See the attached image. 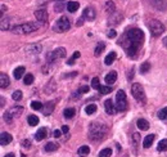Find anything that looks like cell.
Here are the masks:
<instances>
[{
	"label": "cell",
	"mask_w": 167,
	"mask_h": 157,
	"mask_svg": "<svg viewBox=\"0 0 167 157\" xmlns=\"http://www.w3.org/2000/svg\"><path fill=\"white\" fill-rule=\"evenodd\" d=\"M112 155V149L111 148H104L101 149V151L99 152V157H111Z\"/></svg>",
	"instance_id": "d6a6232c"
},
{
	"label": "cell",
	"mask_w": 167,
	"mask_h": 157,
	"mask_svg": "<svg viewBox=\"0 0 167 157\" xmlns=\"http://www.w3.org/2000/svg\"><path fill=\"white\" fill-rule=\"evenodd\" d=\"M105 83H107V85H113L114 83H116V80H117V72H116V71H111L109 74L108 75H105Z\"/></svg>",
	"instance_id": "9a60e30c"
},
{
	"label": "cell",
	"mask_w": 167,
	"mask_h": 157,
	"mask_svg": "<svg viewBox=\"0 0 167 157\" xmlns=\"http://www.w3.org/2000/svg\"><path fill=\"white\" fill-rule=\"evenodd\" d=\"M104 48H105V45H104V42H99V44L95 46V50H94V55L95 57H99L101 53H103V50H104Z\"/></svg>",
	"instance_id": "d4e9b609"
},
{
	"label": "cell",
	"mask_w": 167,
	"mask_h": 157,
	"mask_svg": "<svg viewBox=\"0 0 167 157\" xmlns=\"http://www.w3.org/2000/svg\"><path fill=\"white\" fill-rule=\"evenodd\" d=\"M154 138H156L154 134H149V135H147V137H145V139H144V142H143V147H144V148H149V147L152 146V143H153Z\"/></svg>",
	"instance_id": "44dd1931"
},
{
	"label": "cell",
	"mask_w": 167,
	"mask_h": 157,
	"mask_svg": "<svg viewBox=\"0 0 167 157\" xmlns=\"http://www.w3.org/2000/svg\"><path fill=\"white\" fill-rule=\"evenodd\" d=\"M78 6H80V4H78L77 2H68L67 9H68V12H71V13H75V12L78 9Z\"/></svg>",
	"instance_id": "603a6c76"
},
{
	"label": "cell",
	"mask_w": 167,
	"mask_h": 157,
	"mask_svg": "<svg viewBox=\"0 0 167 157\" xmlns=\"http://www.w3.org/2000/svg\"><path fill=\"white\" fill-rule=\"evenodd\" d=\"M48 137V129L46 127H40V129L35 133V139L36 140H42Z\"/></svg>",
	"instance_id": "2e32d148"
},
{
	"label": "cell",
	"mask_w": 167,
	"mask_h": 157,
	"mask_svg": "<svg viewBox=\"0 0 167 157\" xmlns=\"http://www.w3.org/2000/svg\"><path fill=\"white\" fill-rule=\"evenodd\" d=\"M42 103L41 102H39V101H34L32 103H31V108L32 110H35V111H38V110H42Z\"/></svg>",
	"instance_id": "d590c367"
},
{
	"label": "cell",
	"mask_w": 167,
	"mask_h": 157,
	"mask_svg": "<svg viewBox=\"0 0 167 157\" xmlns=\"http://www.w3.org/2000/svg\"><path fill=\"white\" fill-rule=\"evenodd\" d=\"M62 130H54V133H53V135H54V138H59L61 135H62Z\"/></svg>",
	"instance_id": "bcb514c9"
},
{
	"label": "cell",
	"mask_w": 167,
	"mask_h": 157,
	"mask_svg": "<svg viewBox=\"0 0 167 157\" xmlns=\"http://www.w3.org/2000/svg\"><path fill=\"white\" fill-rule=\"evenodd\" d=\"M77 58H80V52H75V53H74V55H72V58L67 62V65H70V66L75 65V61H76Z\"/></svg>",
	"instance_id": "7bdbcfd3"
},
{
	"label": "cell",
	"mask_w": 167,
	"mask_h": 157,
	"mask_svg": "<svg viewBox=\"0 0 167 157\" xmlns=\"http://www.w3.org/2000/svg\"><path fill=\"white\" fill-rule=\"evenodd\" d=\"M105 10L108 12V13H114V10H116V6H114V3L113 2H107L105 3Z\"/></svg>",
	"instance_id": "1f68e13d"
},
{
	"label": "cell",
	"mask_w": 167,
	"mask_h": 157,
	"mask_svg": "<svg viewBox=\"0 0 167 157\" xmlns=\"http://www.w3.org/2000/svg\"><path fill=\"white\" fill-rule=\"evenodd\" d=\"M149 70H150V63L149 62H144L143 65L140 66V72L141 74H147Z\"/></svg>",
	"instance_id": "e575fe53"
},
{
	"label": "cell",
	"mask_w": 167,
	"mask_h": 157,
	"mask_svg": "<svg viewBox=\"0 0 167 157\" xmlns=\"http://www.w3.org/2000/svg\"><path fill=\"white\" fill-rule=\"evenodd\" d=\"M62 131L67 134V133H68V126H67V125H64V126H62Z\"/></svg>",
	"instance_id": "681fc988"
},
{
	"label": "cell",
	"mask_w": 167,
	"mask_h": 157,
	"mask_svg": "<svg viewBox=\"0 0 167 157\" xmlns=\"http://www.w3.org/2000/svg\"><path fill=\"white\" fill-rule=\"evenodd\" d=\"M131 94H133V97L139 103H141V104L145 103V93H144V89H143V87H141L140 84H137V83L133 84V87H131Z\"/></svg>",
	"instance_id": "277c9868"
},
{
	"label": "cell",
	"mask_w": 167,
	"mask_h": 157,
	"mask_svg": "<svg viewBox=\"0 0 167 157\" xmlns=\"http://www.w3.org/2000/svg\"><path fill=\"white\" fill-rule=\"evenodd\" d=\"M12 135L9 133H6V131H3L2 134H0V144L2 146H6V144H9L10 142H12Z\"/></svg>",
	"instance_id": "5bb4252c"
},
{
	"label": "cell",
	"mask_w": 167,
	"mask_h": 157,
	"mask_svg": "<svg viewBox=\"0 0 167 157\" xmlns=\"http://www.w3.org/2000/svg\"><path fill=\"white\" fill-rule=\"evenodd\" d=\"M35 17H36V19L40 21V22H42V23L48 22V12L45 9H38L35 12Z\"/></svg>",
	"instance_id": "30bf717a"
},
{
	"label": "cell",
	"mask_w": 167,
	"mask_h": 157,
	"mask_svg": "<svg viewBox=\"0 0 167 157\" xmlns=\"http://www.w3.org/2000/svg\"><path fill=\"white\" fill-rule=\"evenodd\" d=\"M121 19H122V14H120V13H114L113 16L109 18V21H108V23L112 25V26L118 25V23H121Z\"/></svg>",
	"instance_id": "ac0fdd59"
},
{
	"label": "cell",
	"mask_w": 167,
	"mask_h": 157,
	"mask_svg": "<svg viewBox=\"0 0 167 157\" xmlns=\"http://www.w3.org/2000/svg\"><path fill=\"white\" fill-rule=\"evenodd\" d=\"M114 59H116V53H114V52H111L109 54H108V55L105 57L104 63H105L107 66H109V65H112V63L114 62Z\"/></svg>",
	"instance_id": "cb8c5ba5"
},
{
	"label": "cell",
	"mask_w": 167,
	"mask_h": 157,
	"mask_svg": "<svg viewBox=\"0 0 167 157\" xmlns=\"http://www.w3.org/2000/svg\"><path fill=\"white\" fill-rule=\"evenodd\" d=\"M54 107H55V102L54 101H50L45 104V107H42V113H44L45 116H49L52 115V112L54 111Z\"/></svg>",
	"instance_id": "4fadbf2b"
},
{
	"label": "cell",
	"mask_w": 167,
	"mask_h": 157,
	"mask_svg": "<svg viewBox=\"0 0 167 157\" xmlns=\"http://www.w3.org/2000/svg\"><path fill=\"white\" fill-rule=\"evenodd\" d=\"M22 112H23V108H22V107H13V108H10L9 111L5 112L4 120L6 121V123H12V121L16 119V117H18Z\"/></svg>",
	"instance_id": "52a82bcc"
},
{
	"label": "cell",
	"mask_w": 167,
	"mask_h": 157,
	"mask_svg": "<svg viewBox=\"0 0 167 157\" xmlns=\"http://www.w3.org/2000/svg\"><path fill=\"white\" fill-rule=\"evenodd\" d=\"M8 85H9V77L6 76V74L2 72L0 74V87H2V89H5L8 88Z\"/></svg>",
	"instance_id": "d6986e66"
},
{
	"label": "cell",
	"mask_w": 167,
	"mask_h": 157,
	"mask_svg": "<svg viewBox=\"0 0 167 157\" xmlns=\"http://www.w3.org/2000/svg\"><path fill=\"white\" fill-rule=\"evenodd\" d=\"M22 146L26 147V148H30V147H31V142L28 140V139H27V140H23V142H22Z\"/></svg>",
	"instance_id": "f6af8a7d"
},
{
	"label": "cell",
	"mask_w": 167,
	"mask_h": 157,
	"mask_svg": "<svg viewBox=\"0 0 167 157\" xmlns=\"http://www.w3.org/2000/svg\"><path fill=\"white\" fill-rule=\"evenodd\" d=\"M21 157H26V156H25V155H22V156H21Z\"/></svg>",
	"instance_id": "11a10c76"
},
{
	"label": "cell",
	"mask_w": 167,
	"mask_h": 157,
	"mask_svg": "<svg viewBox=\"0 0 167 157\" xmlns=\"http://www.w3.org/2000/svg\"><path fill=\"white\" fill-rule=\"evenodd\" d=\"M34 80H35V78H34V75H31V74H27L26 76H25V84L26 85H31L32 83H34Z\"/></svg>",
	"instance_id": "b9f144b4"
},
{
	"label": "cell",
	"mask_w": 167,
	"mask_h": 157,
	"mask_svg": "<svg viewBox=\"0 0 167 157\" xmlns=\"http://www.w3.org/2000/svg\"><path fill=\"white\" fill-rule=\"evenodd\" d=\"M5 157H16V156H14V153H8V155H5Z\"/></svg>",
	"instance_id": "f5cc1de1"
},
{
	"label": "cell",
	"mask_w": 167,
	"mask_h": 157,
	"mask_svg": "<svg viewBox=\"0 0 167 157\" xmlns=\"http://www.w3.org/2000/svg\"><path fill=\"white\" fill-rule=\"evenodd\" d=\"M136 125L140 130H148L149 129V123L145 119H139L136 121Z\"/></svg>",
	"instance_id": "ffe728a7"
},
{
	"label": "cell",
	"mask_w": 167,
	"mask_h": 157,
	"mask_svg": "<svg viewBox=\"0 0 167 157\" xmlns=\"http://www.w3.org/2000/svg\"><path fill=\"white\" fill-rule=\"evenodd\" d=\"M57 31L59 32H64V31H68L70 27H71V22L67 17H61L57 21Z\"/></svg>",
	"instance_id": "ba28073f"
},
{
	"label": "cell",
	"mask_w": 167,
	"mask_h": 157,
	"mask_svg": "<svg viewBox=\"0 0 167 157\" xmlns=\"http://www.w3.org/2000/svg\"><path fill=\"white\" fill-rule=\"evenodd\" d=\"M40 27V25L36 22V23H22V25H17L12 28L13 34H18V35H25V34H30V32H34L36 31L38 28Z\"/></svg>",
	"instance_id": "3957f363"
},
{
	"label": "cell",
	"mask_w": 167,
	"mask_h": 157,
	"mask_svg": "<svg viewBox=\"0 0 167 157\" xmlns=\"http://www.w3.org/2000/svg\"><path fill=\"white\" fill-rule=\"evenodd\" d=\"M163 44H165V46L167 48V36H166V38H163Z\"/></svg>",
	"instance_id": "f907efd6"
},
{
	"label": "cell",
	"mask_w": 167,
	"mask_h": 157,
	"mask_svg": "<svg viewBox=\"0 0 167 157\" xmlns=\"http://www.w3.org/2000/svg\"><path fill=\"white\" fill-rule=\"evenodd\" d=\"M26 52L28 54H39L41 52V45L40 44H32V45H28L26 48Z\"/></svg>",
	"instance_id": "e0dca14e"
},
{
	"label": "cell",
	"mask_w": 167,
	"mask_h": 157,
	"mask_svg": "<svg viewBox=\"0 0 167 157\" xmlns=\"http://www.w3.org/2000/svg\"><path fill=\"white\" fill-rule=\"evenodd\" d=\"M57 149H58V144L54 143V142H49V143H46V146H45L46 152H54V151H57Z\"/></svg>",
	"instance_id": "484cf974"
},
{
	"label": "cell",
	"mask_w": 167,
	"mask_h": 157,
	"mask_svg": "<svg viewBox=\"0 0 167 157\" xmlns=\"http://www.w3.org/2000/svg\"><path fill=\"white\" fill-rule=\"evenodd\" d=\"M58 2H63V0H58Z\"/></svg>",
	"instance_id": "9f6ffc18"
},
{
	"label": "cell",
	"mask_w": 167,
	"mask_h": 157,
	"mask_svg": "<svg viewBox=\"0 0 167 157\" xmlns=\"http://www.w3.org/2000/svg\"><path fill=\"white\" fill-rule=\"evenodd\" d=\"M78 90H80V91H81L82 94H84V93H88V91H89V87H81V88H80Z\"/></svg>",
	"instance_id": "c3c4849f"
},
{
	"label": "cell",
	"mask_w": 167,
	"mask_h": 157,
	"mask_svg": "<svg viewBox=\"0 0 167 157\" xmlns=\"http://www.w3.org/2000/svg\"><path fill=\"white\" fill-rule=\"evenodd\" d=\"M116 107L118 111H125L127 108V99L123 90H118L116 94Z\"/></svg>",
	"instance_id": "8992f818"
},
{
	"label": "cell",
	"mask_w": 167,
	"mask_h": 157,
	"mask_svg": "<svg viewBox=\"0 0 167 157\" xmlns=\"http://www.w3.org/2000/svg\"><path fill=\"white\" fill-rule=\"evenodd\" d=\"M149 30H150V34L153 35L154 38H158L165 32V26L159 22V21L153 19L149 22Z\"/></svg>",
	"instance_id": "5b68a950"
},
{
	"label": "cell",
	"mask_w": 167,
	"mask_h": 157,
	"mask_svg": "<svg viewBox=\"0 0 167 157\" xmlns=\"http://www.w3.org/2000/svg\"><path fill=\"white\" fill-rule=\"evenodd\" d=\"M99 91H100L103 95H107V94H109V93L112 91V88L109 87V85H107V87H100Z\"/></svg>",
	"instance_id": "74e56055"
},
{
	"label": "cell",
	"mask_w": 167,
	"mask_h": 157,
	"mask_svg": "<svg viewBox=\"0 0 167 157\" xmlns=\"http://www.w3.org/2000/svg\"><path fill=\"white\" fill-rule=\"evenodd\" d=\"M82 18L88 19V21H94L95 19V10H94L93 8H90V6L85 8L84 13H82Z\"/></svg>",
	"instance_id": "7c38bea8"
},
{
	"label": "cell",
	"mask_w": 167,
	"mask_h": 157,
	"mask_svg": "<svg viewBox=\"0 0 167 157\" xmlns=\"http://www.w3.org/2000/svg\"><path fill=\"white\" fill-rule=\"evenodd\" d=\"M158 119H161V120H167V107H165V108H162L161 111L158 112Z\"/></svg>",
	"instance_id": "f35d334b"
},
{
	"label": "cell",
	"mask_w": 167,
	"mask_h": 157,
	"mask_svg": "<svg viewBox=\"0 0 167 157\" xmlns=\"http://www.w3.org/2000/svg\"><path fill=\"white\" fill-rule=\"evenodd\" d=\"M75 112H76L75 108H66L63 111V115H64V117H66V119H72L75 116Z\"/></svg>",
	"instance_id": "f1b7e54d"
},
{
	"label": "cell",
	"mask_w": 167,
	"mask_h": 157,
	"mask_svg": "<svg viewBox=\"0 0 167 157\" xmlns=\"http://www.w3.org/2000/svg\"><path fill=\"white\" fill-rule=\"evenodd\" d=\"M133 143H134V151L136 152V146H139L140 144V134H137V133H134L133 134Z\"/></svg>",
	"instance_id": "4dcf8cb0"
},
{
	"label": "cell",
	"mask_w": 167,
	"mask_h": 157,
	"mask_svg": "<svg viewBox=\"0 0 167 157\" xmlns=\"http://www.w3.org/2000/svg\"><path fill=\"white\" fill-rule=\"evenodd\" d=\"M100 81H99V77H94L93 80H91V88L93 89H95V90H99L100 89V87L101 85L99 84Z\"/></svg>",
	"instance_id": "836d02e7"
},
{
	"label": "cell",
	"mask_w": 167,
	"mask_h": 157,
	"mask_svg": "<svg viewBox=\"0 0 167 157\" xmlns=\"http://www.w3.org/2000/svg\"><path fill=\"white\" fill-rule=\"evenodd\" d=\"M27 121H28V124H30L31 126H36L39 124V117L35 116V115H30L27 117Z\"/></svg>",
	"instance_id": "4316f807"
},
{
	"label": "cell",
	"mask_w": 167,
	"mask_h": 157,
	"mask_svg": "<svg viewBox=\"0 0 167 157\" xmlns=\"http://www.w3.org/2000/svg\"><path fill=\"white\" fill-rule=\"evenodd\" d=\"M108 127L101 124V123H91L89 126V138L91 140H101L105 137V133H107Z\"/></svg>",
	"instance_id": "7a4b0ae2"
},
{
	"label": "cell",
	"mask_w": 167,
	"mask_h": 157,
	"mask_svg": "<svg viewBox=\"0 0 167 157\" xmlns=\"http://www.w3.org/2000/svg\"><path fill=\"white\" fill-rule=\"evenodd\" d=\"M116 35H117V34H116V31H114V30H111L109 32H108V38H111V39H112V38H116Z\"/></svg>",
	"instance_id": "7dc6e473"
},
{
	"label": "cell",
	"mask_w": 167,
	"mask_h": 157,
	"mask_svg": "<svg viewBox=\"0 0 167 157\" xmlns=\"http://www.w3.org/2000/svg\"><path fill=\"white\" fill-rule=\"evenodd\" d=\"M144 39H145L144 32L140 28H131V30H127L125 32L121 41H118V44L122 45V48L125 49V52L129 57L135 58L137 50H139L140 46L143 45Z\"/></svg>",
	"instance_id": "6da1fadb"
},
{
	"label": "cell",
	"mask_w": 167,
	"mask_h": 157,
	"mask_svg": "<svg viewBox=\"0 0 167 157\" xmlns=\"http://www.w3.org/2000/svg\"><path fill=\"white\" fill-rule=\"evenodd\" d=\"M157 149L159 152H163V151H167V139H162L161 142L158 143L157 146Z\"/></svg>",
	"instance_id": "f546056e"
},
{
	"label": "cell",
	"mask_w": 167,
	"mask_h": 157,
	"mask_svg": "<svg viewBox=\"0 0 167 157\" xmlns=\"http://www.w3.org/2000/svg\"><path fill=\"white\" fill-rule=\"evenodd\" d=\"M66 49L64 48H58L55 50H53L52 53L49 54V61H55V59H59V58H64L66 57Z\"/></svg>",
	"instance_id": "9c48e42d"
},
{
	"label": "cell",
	"mask_w": 167,
	"mask_h": 157,
	"mask_svg": "<svg viewBox=\"0 0 167 157\" xmlns=\"http://www.w3.org/2000/svg\"><path fill=\"white\" fill-rule=\"evenodd\" d=\"M85 112L88 115H93V113L97 112V104H88L85 107Z\"/></svg>",
	"instance_id": "83f0119b"
},
{
	"label": "cell",
	"mask_w": 167,
	"mask_h": 157,
	"mask_svg": "<svg viewBox=\"0 0 167 157\" xmlns=\"http://www.w3.org/2000/svg\"><path fill=\"white\" fill-rule=\"evenodd\" d=\"M78 153H80V155H89V153H90V148H89V146H82V147H80V148H78Z\"/></svg>",
	"instance_id": "60d3db41"
},
{
	"label": "cell",
	"mask_w": 167,
	"mask_h": 157,
	"mask_svg": "<svg viewBox=\"0 0 167 157\" xmlns=\"http://www.w3.org/2000/svg\"><path fill=\"white\" fill-rule=\"evenodd\" d=\"M23 72H25V67H23V66H19V67H17L16 70H14L13 76H14V78H17V80H19V78L22 77Z\"/></svg>",
	"instance_id": "7402d4cb"
},
{
	"label": "cell",
	"mask_w": 167,
	"mask_h": 157,
	"mask_svg": "<svg viewBox=\"0 0 167 157\" xmlns=\"http://www.w3.org/2000/svg\"><path fill=\"white\" fill-rule=\"evenodd\" d=\"M55 12H63V3L62 2H58L57 4H55Z\"/></svg>",
	"instance_id": "ee69618b"
},
{
	"label": "cell",
	"mask_w": 167,
	"mask_h": 157,
	"mask_svg": "<svg viewBox=\"0 0 167 157\" xmlns=\"http://www.w3.org/2000/svg\"><path fill=\"white\" fill-rule=\"evenodd\" d=\"M104 108H105V112L108 113V115H114V113L117 112V107L113 104V102L111 101V99H107V101L104 102Z\"/></svg>",
	"instance_id": "8fae6325"
},
{
	"label": "cell",
	"mask_w": 167,
	"mask_h": 157,
	"mask_svg": "<svg viewBox=\"0 0 167 157\" xmlns=\"http://www.w3.org/2000/svg\"><path fill=\"white\" fill-rule=\"evenodd\" d=\"M5 10H6V8H5V5H2V14H3V13H4Z\"/></svg>",
	"instance_id": "816d5d0a"
},
{
	"label": "cell",
	"mask_w": 167,
	"mask_h": 157,
	"mask_svg": "<svg viewBox=\"0 0 167 157\" xmlns=\"http://www.w3.org/2000/svg\"><path fill=\"white\" fill-rule=\"evenodd\" d=\"M9 28V19L8 18H2V31H6Z\"/></svg>",
	"instance_id": "8d00e7d4"
},
{
	"label": "cell",
	"mask_w": 167,
	"mask_h": 157,
	"mask_svg": "<svg viewBox=\"0 0 167 157\" xmlns=\"http://www.w3.org/2000/svg\"><path fill=\"white\" fill-rule=\"evenodd\" d=\"M42 2H49V0H42Z\"/></svg>",
	"instance_id": "db71d44e"
},
{
	"label": "cell",
	"mask_w": 167,
	"mask_h": 157,
	"mask_svg": "<svg viewBox=\"0 0 167 157\" xmlns=\"http://www.w3.org/2000/svg\"><path fill=\"white\" fill-rule=\"evenodd\" d=\"M12 98H13V101H21V99H22V91H21V90H16L12 94Z\"/></svg>",
	"instance_id": "ab89813d"
}]
</instances>
